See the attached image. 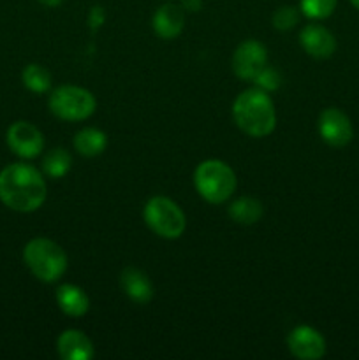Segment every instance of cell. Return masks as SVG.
Listing matches in <instances>:
<instances>
[{"label": "cell", "instance_id": "obj_8", "mask_svg": "<svg viewBox=\"0 0 359 360\" xmlns=\"http://www.w3.org/2000/svg\"><path fill=\"white\" fill-rule=\"evenodd\" d=\"M319 134L333 148L347 146L354 136V129L345 112L336 108H327L319 116Z\"/></svg>", "mask_w": 359, "mask_h": 360}, {"label": "cell", "instance_id": "obj_5", "mask_svg": "<svg viewBox=\"0 0 359 360\" xmlns=\"http://www.w3.org/2000/svg\"><path fill=\"white\" fill-rule=\"evenodd\" d=\"M49 111L60 120L67 122H81L94 115L97 101L87 88L63 84L55 88L49 95Z\"/></svg>", "mask_w": 359, "mask_h": 360}, {"label": "cell", "instance_id": "obj_15", "mask_svg": "<svg viewBox=\"0 0 359 360\" xmlns=\"http://www.w3.org/2000/svg\"><path fill=\"white\" fill-rule=\"evenodd\" d=\"M56 302L65 315L74 316V319L83 316L90 308L88 295L76 285H62L56 290Z\"/></svg>", "mask_w": 359, "mask_h": 360}, {"label": "cell", "instance_id": "obj_25", "mask_svg": "<svg viewBox=\"0 0 359 360\" xmlns=\"http://www.w3.org/2000/svg\"><path fill=\"white\" fill-rule=\"evenodd\" d=\"M39 2L44 4V6H48V7H56V6H60L63 0H39Z\"/></svg>", "mask_w": 359, "mask_h": 360}, {"label": "cell", "instance_id": "obj_21", "mask_svg": "<svg viewBox=\"0 0 359 360\" xmlns=\"http://www.w3.org/2000/svg\"><path fill=\"white\" fill-rule=\"evenodd\" d=\"M299 21V13L298 9L291 6H284L280 9H277L273 13V27L277 30H291L298 25Z\"/></svg>", "mask_w": 359, "mask_h": 360}, {"label": "cell", "instance_id": "obj_14", "mask_svg": "<svg viewBox=\"0 0 359 360\" xmlns=\"http://www.w3.org/2000/svg\"><path fill=\"white\" fill-rule=\"evenodd\" d=\"M185 16L183 11L175 4H164L153 14V30L162 39H175L182 34Z\"/></svg>", "mask_w": 359, "mask_h": 360}, {"label": "cell", "instance_id": "obj_26", "mask_svg": "<svg viewBox=\"0 0 359 360\" xmlns=\"http://www.w3.org/2000/svg\"><path fill=\"white\" fill-rule=\"evenodd\" d=\"M351 2H352V6L355 7V9H359V0H351Z\"/></svg>", "mask_w": 359, "mask_h": 360}, {"label": "cell", "instance_id": "obj_17", "mask_svg": "<svg viewBox=\"0 0 359 360\" xmlns=\"http://www.w3.org/2000/svg\"><path fill=\"white\" fill-rule=\"evenodd\" d=\"M264 207L260 200L253 197H241L229 206V217L241 225H253L260 220Z\"/></svg>", "mask_w": 359, "mask_h": 360}, {"label": "cell", "instance_id": "obj_16", "mask_svg": "<svg viewBox=\"0 0 359 360\" xmlns=\"http://www.w3.org/2000/svg\"><path fill=\"white\" fill-rule=\"evenodd\" d=\"M108 146V137L102 130L88 127V129L80 130L74 137V148L80 151L83 157H97Z\"/></svg>", "mask_w": 359, "mask_h": 360}, {"label": "cell", "instance_id": "obj_7", "mask_svg": "<svg viewBox=\"0 0 359 360\" xmlns=\"http://www.w3.org/2000/svg\"><path fill=\"white\" fill-rule=\"evenodd\" d=\"M267 65V49L259 41L241 42L232 55V70L243 81H253Z\"/></svg>", "mask_w": 359, "mask_h": 360}, {"label": "cell", "instance_id": "obj_3", "mask_svg": "<svg viewBox=\"0 0 359 360\" xmlns=\"http://www.w3.org/2000/svg\"><path fill=\"white\" fill-rule=\"evenodd\" d=\"M23 260L37 280L53 283L67 269V255L60 245L46 238H35L27 243L23 250Z\"/></svg>", "mask_w": 359, "mask_h": 360}, {"label": "cell", "instance_id": "obj_2", "mask_svg": "<svg viewBox=\"0 0 359 360\" xmlns=\"http://www.w3.org/2000/svg\"><path fill=\"white\" fill-rule=\"evenodd\" d=\"M232 116L239 129L252 137H266L277 127V111L270 95L260 88L245 90L232 104Z\"/></svg>", "mask_w": 359, "mask_h": 360}, {"label": "cell", "instance_id": "obj_12", "mask_svg": "<svg viewBox=\"0 0 359 360\" xmlns=\"http://www.w3.org/2000/svg\"><path fill=\"white\" fill-rule=\"evenodd\" d=\"M56 348L63 360H90L95 354L90 338L76 329L63 330L60 334Z\"/></svg>", "mask_w": 359, "mask_h": 360}, {"label": "cell", "instance_id": "obj_22", "mask_svg": "<svg viewBox=\"0 0 359 360\" xmlns=\"http://www.w3.org/2000/svg\"><path fill=\"white\" fill-rule=\"evenodd\" d=\"M253 83H256L260 90L273 91L280 86V74H278L275 69H271V67L266 65L263 70H260L259 76L253 79Z\"/></svg>", "mask_w": 359, "mask_h": 360}, {"label": "cell", "instance_id": "obj_11", "mask_svg": "<svg viewBox=\"0 0 359 360\" xmlns=\"http://www.w3.org/2000/svg\"><path fill=\"white\" fill-rule=\"evenodd\" d=\"M303 49L313 58H329L336 51V39L327 28L320 25H306L299 34Z\"/></svg>", "mask_w": 359, "mask_h": 360}, {"label": "cell", "instance_id": "obj_20", "mask_svg": "<svg viewBox=\"0 0 359 360\" xmlns=\"http://www.w3.org/2000/svg\"><path fill=\"white\" fill-rule=\"evenodd\" d=\"M336 7V0H301V11L312 20H324L331 16Z\"/></svg>", "mask_w": 359, "mask_h": 360}, {"label": "cell", "instance_id": "obj_4", "mask_svg": "<svg viewBox=\"0 0 359 360\" xmlns=\"http://www.w3.org/2000/svg\"><path fill=\"white\" fill-rule=\"evenodd\" d=\"M194 185L204 200L222 204L234 193L236 174L225 162L204 160L194 172Z\"/></svg>", "mask_w": 359, "mask_h": 360}, {"label": "cell", "instance_id": "obj_9", "mask_svg": "<svg viewBox=\"0 0 359 360\" xmlns=\"http://www.w3.org/2000/svg\"><path fill=\"white\" fill-rule=\"evenodd\" d=\"M7 144L18 157L34 158L44 148V137L41 130L28 122H16L7 130Z\"/></svg>", "mask_w": 359, "mask_h": 360}, {"label": "cell", "instance_id": "obj_23", "mask_svg": "<svg viewBox=\"0 0 359 360\" xmlns=\"http://www.w3.org/2000/svg\"><path fill=\"white\" fill-rule=\"evenodd\" d=\"M106 20V13L101 6H94L90 9V14H88V25H90L92 30H97V28L102 27Z\"/></svg>", "mask_w": 359, "mask_h": 360}, {"label": "cell", "instance_id": "obj_10", "mask_svg": "<svg viewBox=\"0 0 359 360\" xmlns=\"http://www.w3.org/2000/svg\"><path fill=\"white\" fill-rule=\"evenodd\" d=\"M287 347L294 357L301 360H315L326 354V341L319 330L308 326H299L289 334Z\"/></svg>", "mask_w": 359, "mask_h": 360}, {"label": "cell", "instance_id": "obj_13", "mask_svg": "<svg viewBox=\"0 0 359 360\" xmlns=\"http://www.w3.org/2000/svg\"><path fill=\"white\" fill-rule=\"evenodd\" d=\"M120 285H122V290L137 304H146L153 297V285H151L150 278L137 267L123 269L122 276H120Z\"/></svg>", "mask_w": 359, "mask_h": 360}, {"label": "cell", "instance_id": "obj_1", "mask_svg": "<svg viewBox=\"0 0 359 360\" xmlns=\"http://www.w3.org/2000/svg\"><path fill=\"white\" fill-rule=\"evenodd\" d=\"M0 200L18 213H32L46 200L41 172L28 164H11L0 172Z\"/></svg>", "mask_w": 359, "mask_h": 360}, {"label": "cell", "instance_id": "obj_24", "mask_svg": "<svg viewBox=\"0 0 359 360\" xmlns=\"http://www.w3.org/2000/svg\"><path fill=\"white\" fill-rule=\"evenodd\" d=\"M201 6H203L201 0H183V7H185L187 11H194V13H197V11L201 9Z\"/></svg>", "mask_w": 359, "mask_h": 360}, {"label": "cell", "instance_id": "obj_19", "mask_svg": "<svg viewBox=\"0 0 359 360\" xmlns=\"http://www.w3.org/2000/svg\"><path fill=\"white\" fill-rule=\"evenodd\" d=\"M70 164H73V158L67 153L63 148H55V150L49 151L48 155L42 160V169H44L46 174L49 178H63V176L69 172Z\"/></svg>", "mask_w": 359, "mask_h": 360}, {"label": "cell", "instance_id": "obj_6", "mask_svg": "<svg viewBox=\"0 0 359 360\" xmlns=\"http://www.w3.org/2000/svg\"><path fill=\"white\" fill-rule=\"evenodd\" d=\"M144 221L148 227L164 239H176L185 231V214L175 200L168 197H153L144 206Z\"/></svg>", "mask_w": 359, "mask_h": 360}, {"label": "cell", "instance_id": "obj_18", "mask_svg": "<svg viewBox=\"0 0 359 360\" xmlns=\"http://www.w3.org/2000/svg\"><path fill=\"white\" fill-rule=\"evenodd\" d=\"M21 77H23L25 86L34 94H44L51 88V74L39 63H30L25 67Z\"/></svg>", "mask_w": 359, "mask_h": 360}]
</instances>
